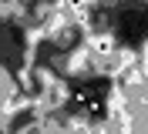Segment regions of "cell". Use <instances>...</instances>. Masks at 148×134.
<instances>
[{
  "label": "cell",
  "instance_id": "2",
  "mask_svg": "<svg viewBox=\"0 0 148 134\" xmlns=\"http://www.w3.org/2000/svg\"><path fill=\"white\" fill-rule=\"evenodd\" d=\"M67 3H71V7H74V10H81V7H84V3H88V0H67Z\"/></svg>",
  "mask_w": 148,
  "mask_h": 134
},
{
  "label": "cell",
  "instance_id": "1",
  "mask_svg": "<svg viewBox=\"0 0 148 134\" xmlns=\"http://www.w3.org/2000/svg\"><path fill=\"white\" fill-rule=\"evenodd\" d=\"M141 67H145V74H148V44H145V54H141Z\"/></svg>",
  "mask_w": 148,
  "mask_h": 134
}]
</instances>
